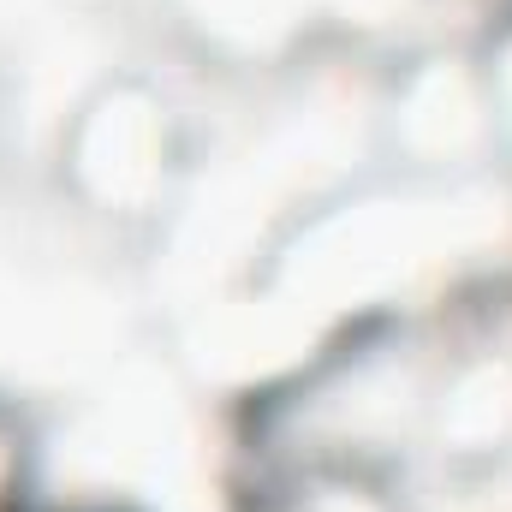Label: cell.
<instances>
[{
    "label": "cell",
    "mask_w": 512,
    "mask_h": 512,
    "mask_svg": "<svg viewBox=\"0 0 512 512\" xmlns=\"http://www.w3.org/2000/svg\"><path fill=\"white\" fill-rule=\"evenodd\" d=\"M167 120L155 114L149 96L137 90H108L96 108H84L78 126V173L84 185L114 203V209H137L143 197L161 191L167 179Z\"/></svg>",
    "instance_id": "cell-1"
}]
</instances>
